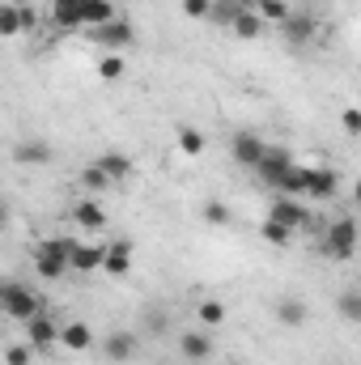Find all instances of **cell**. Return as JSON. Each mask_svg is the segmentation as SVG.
I'll return each instance as SVG.
<instances>
[{
	"instance_id": "obj_2",
	"label": "cell",
	"mask_w": 361,
	"mask_h": 365,
	"mask_svg": "<svg viewBox=\"0 0 361 365\" xmlns=\"http://www.w3.org/2000/svg\"><path fill=\"white\" fill-rule=\"evenodd\" d=\"M0 306H4V314H9V319H17V323H30V319H39V314H43L39 293H34V289H26V284H17V280H4V284H0Z\"/></svg>"
},
{
	"instance_id": "obj_11",
	"label": "cell",
	"mask_w": 361,
	"mask_h": 365,
	"mask_svg": "<svg viewBox=\"0 0 361 365\" xmlns=\"http://www.w3.org/2000/svg\"><path fill=\"white\" fill-rule=\"evenodd\" d=\"M93 43H98V47H132V43H136V30H132L123 17H115V21H106V26L93 30Z\"/></svg>"
},
{
	"instance_id": "obj_33",
	"label": "cell",
	"mask_w": 361,
	"mask_h": 365,
	"mask_svg": "<svg viewBox=\"0 0 361 365\" xmlns=\"http://www.w3.org/2000/svg\"><path fill=\"white\" fill-rule=\"evenodd\" d=\"M30 353H34L30 344H9V349H4V361L9 365H30Z\"/></svg>"
},
{
	"instance_id": "obj_13",
	"label": "cell",
	"mask_w": 361,
	"mask_h": 365,
	"mask_svg": "<svg viewBox=\"0 0 361 365\" xmlns=\"http://www.w3.org/2000/svg\"><path fill=\"white\" fill-rule=\"evenodd\" d=\"M102 272L106 276H128L132 272V242H128V238L106 242V264H102Z\"/></svg>"
},
{
	"instance_id": "obj_25",
	"label": "cell",
	"mask_w": 361,
	"mask_h": 365,
	"mask_svg": "<svg viewBox=\"0 0 361 365\" xmlns=\"http://www.w3.org/2000/svg\"><path fill=\"white\" fill-rule=\"evenodd\" d=\"M179 149L187 153V158H200V153L208 149V140H204V132H200V128H187V123H183V128H179Z\"/></svg>"
},
{
	"instance_id": "obj_3",
	"label": "cell",
	"mask_w": 361,
	"mask_h": 365,
	"mask_svg": "<svg viewBox=\"0 0 361 365\" xmlns=\"http://www.w3.org/2000/svg\"><path fill=\"white\" fill-rule=\"evenodd\" d=\"M323 255L327 259H353L357 255V221L353 217H336L332 225H327V234H323Z\"/></svg>"
},
{
	"instance_id": "obj_18",
	"label": "cell",
	"mask_w": 361,
	"mask_h": 365,
	"mask_svg": "<svg viewBox=\"0 0 361 365\" xmlns=\"http://www.w3.org/2000/svg\"><path fill=\"white\" fill-rule=\"evenodd\" d=\"M276 319H280L285 327H306L310 306H306L302 297H285V302H276Z\"/></svg>"
},
{
	"instance_id": "obj_34",
	"label": "cell",
	"mask_w": 361,
	"mask_h": 365,
	"mask_svg": "<svg viewBox=\"0 0 361 365\" xmlns=\"http://www.w3.org/2000/svg\"><path fill=\"white\" fill-rule=\"evenodd\" d=\"M340 123H345V132H349V136H361V110H357V106H345Z\"/></svg>"
},
{
	"instance_id": "obj_22",
	"label": "cell",
	"mask_w": 361,
	"mask_h": 365,
	"mask_svg": "<svg viewBox=\"0 0 361 365\" xmlns=\"http://www.w3.org/2000/svg\"><path fill=\"white\" fill-rule=\"evenodd\" d=\"M13 158H17V162H34V166H43V162H51V145H47V140H21Z\"/></svg>"
},
{
	"instance_id": "obj_1",
	"label": "cell",
	"mask_w": 361,
	"mask_h": 365,
	"mask_svg": "<svg viewBox=\"0 0 361 365\" xmlns=\"http://www.w3.org/2000/svg\"><path fill=\"white\" fill-rule=\"evenodd\" d=\"M73 251H77V238H43L34 247V272L43 280H64L73 272Z\"/></svg>"
},
{
	"instance_id": "obj_10",
	"label": "cell",
	"mask_w": 361,
	"mask_h": 365,
	"mask_svg": "<svg viewBox=\"0 0 361 365\" xmlns=\"http://www.w3.org/2000/svg\"><path fill=\"white\" fill-rule=\"evenodd\" d=\"M26 336H30V349H34V353H47L51 344H60V327H56L51 314L30 319V323H26Z\"/></svg>"
},
{
	"instance_id": "obj_30",
	"label": "cell",
	"mask_w": 361,
	"mask_h": 365,
	"mask_svg": "<svg viewBox=\"0 0 361 365\" xmlns=\"http://www.w3.org/2000/svg\"><path fill=\"white\" fill-rule=\"evenodd\" d=\"M98 77H102V81H119V77H123V60H119V56H102V60H98Z\"/></svg>"
},
{
	"instance_id": "obj_20",
	"label": "cell",
	"mask_w": 361,
	"mask_h": 365,
	"mask_svg": "<svg viewBox=\"0 0 361 365\" xmlns=\"http://www.w3.org/2000/svg\"><path fill=\"white\" fill-rule=\"evenodd\" d=\"M230 30H234L238 38H260V34H264V17H260L255 9H238V17L230 21Z\"/></svg>"
},
{
	"instance_id": "obj_19",
	"label": "cell",
	"mask_w": 361,
	"mask_h": 365,
	"mask_svg": "<svg viewBox=\"0 0 361 365\" xmlns=\"http://www.w3.org/2000/svg\"><path fill=\"white\" fill-rule=\"evenodd\" d=\"M73 221H77L81 230H102V225H106V212H102L98 200H81V204H73Z\"/></svg>"
},
{
	"instance_id": "obj_16",
	"label": "cell",
	"mask_w": 361,
	"mask_h": 365,
	"mask_svg": "<svg viewBox=\"0 0 361 365\" xmlns=\"http://www.w3.org/2000/svg\"><path fill=\"white\" fill-rule=\"evenodd\" d=\"M60 344H64L68 353H86V349L93 344V331L86 327V323H77V319H73V323H64V327H60Z\"/></svg>"
},
{
	"instance_id": "obj_32",
	"label": "cell",
	"mask_w": 361,
	"mask_h": 365,
	"mask_svg": "<svg viewBox=\"0 0 361 365\" xmlns=\"http://www.w3.org/2000/svg\"><path fill=\"white\" fill-rule=\"evenodd\" d=\"M213 4H217V0H183V13L200 21V17H213Z\"/></svg>"
},
{
	"instance_id": "obj_35",
	"label": "cell",
	"mask_w": 361,
	"mask_h": 365,
	"mask_svg": "<svg viewBox=\"0 0 361 365\" xmlns=\"http://www.w3.org/2000/svg\"><path fill=\"white\" fill-rule=\"evenodd\" d=\"M145 331H149V336H162V331H166V314H162V310H149V314H145Z\"/></svg>"
},
{
	"instance_id": "obj_14",
	"label": "cell",
	"mask_w": 361,
	"mask_h": 365,
	"mask_svg": "<svg viewBox=\"0 0 361 365\" xmlns=\"http://www.w3.org/2000/svg\"><path fill=\"white\" fill-rule=\"evenodd\" d=\"M51 21L60 30H81L86 26V4L81 0H56L51 4Z\"/></svg>"
},
{
	"instance_id": "obj_31",
	"label": "cell",
	"mask_w": 361,
	"mask_h": 365,
	"mask_svg": "<svg viewBox=\"0 0 361 365\" xmlns=\"http://www.w3.org/2000/svg\"><path fill=\"white\" fill-rule=\"evenodd\" d=\"M204 221H208V225H225V221H230V208H225L221 200H208V204H204Z\"/></svg>"
},
{
	"instance_id": "obj_29",
	"label": "cell",
	"mask_w": 361,
	"mask_h": 365,
	"mask_svg": "<svg viewBox=\"0 0 361 365\" xmlns=\"http://www.w3.org/2000/svg\"><path fill=\"white\" fill-rule=\"evenodd\" d=\"M81 187H86V191H106V187H111V175L93 162V166H86V170H81Z\"/></svg>"
},
{
	"instance_id": "obj_7",
	"label": "cell",
	"mask_w": 361,
	"mask_h": 365,
	"mask_svg": "<svg viewBox=\"0 0 361 365\" xmlns=\"http://www.w3.org/2000/svg\"><path fill=\"white\" fill-rule=\"evenodd\" d=\"M306 175V200H332L340 191V175L332 166H302Z\"/></svg>"
},
{
	"instance_id": "obj_9",
	"label": "cell",
	"mask_w": 361,
	"mask_h": 365,
	"mask_svg": "<svg viewBox=\"0 0 361 365\" xmlns=\"http://www.w3.org/2000/svg\"><path fill=\"white\" fill-rule=\"evenodd\" d=\"M136 349H141V336H136V331H111V336L102 340V357L111 365H128L136 357Z\"/></svg>"
},
{
	"instance_id": "obj_21",
	"label": "cell",
	"mask_w": 361,
	"mask_h": 365,
	"mask_svg": "<svg viewBox=\"0 0 361 365\" xmlns=\"http://www.w3.org/2000/svg\"><path fill=\"white\" fill-rule=\"evenodd\" d=\"M86 4V26L98 30V26H106V21H115L119 13H115V0H81Z\"/></svg>"
},
{
	"instance_id": "obj_26",
	"label": "cell",
	"mask_w": 361,
	"mask_h": 365,
	"mask_svg": "<svg viewBox=\"0 0 361 365\" xmlns=\"http://www.w3.org/2000/svg\"><path fill=\"white\" fill-rule=\"evenodd\" d=\"M260 238H264V242H272V247H289V242H293V230H289V225H280V221H272V217H264Z\"/></svg>"
},
{
	"instance_id": "obj_12",
	"label": "cell",
	"mask_w": 361,
	"mask_h": 365,
	"mask_svg": "<svg viewBox=\"0 0 361 365\" xmlns=\"http://www.w3.org/2000/svg\"><path fill=\"white\" fill-rule=\"evenodd\" d=\"M102 264H106V242H77V251H73V272L90 276V272H102Z\"/></svg>"
},
{
	"instance_id": "obj_5",
	"label": "cell",
	"mask_w": 361,
	"mask_h": 365,
	"mask_svg": "<svg viewBox=\"0 0 361 365\" xmlns=\"http://www.w3.org/2000/svg\"><path fill=\"white\" fill-rule=\"evenodd\" d=\"M315 30H319V21H315V13H306V9H293V13L280 21V34H285L289 47H306V43L315 38Z\"/></svg>"
},
{
	"instance_id": "obj_15",
	"label": "cell",
	"mask_w": 361,
	"mask_h": 365,
	"mask_svg": "<svg viewBox=\"0 0 361 365\" xmlns=\"http://www.w3.org/2000/svg\"><path fill=\"white\" fill-rule=\"evenodd\" d=\"M179 353L191 365H204L208 357H213V340H208L204 331H183L179 336Z\"/></svg>"
},
{
	"instance_id": "obj_28",
	"label": "cell",
	"mask_w": 361,
	"mask_h": 365,
	"mask_svg": "<svg viewBox=\"0 0 361 365\" xmlns=\"http://www.w3.org/2000/svg\"><path fill=\"white\" fill-rule=\"evenodd\" d=\"M195 319H200L204 327H221V323H225V306L208 297V302H200V310H195Z\"/></svg>"
},
{
	"instance_id": "obj_27",
	"label": "cell",
	"mask_w": 361,
	"mask_h": 365,
	"mask_svg": "<svg viewBox=\"0 0 361 365\" xmlns=\"http://www.w3.org/2000/svg\"><path fill=\"white\" fill-rule=\"evenodd\" d=\"M255 13H260L264 21H276V26H280L293 9H289V0H255Z\"/></svg>"
},
{
	"instance_id": "obj_24",
	"label": "cell",
	"mask_w": 361,
	"mask_h": 365,
	"mask_svg": "<svg viewBox=\"0 0 361 365\" xmlns=\"http://www.w3.org/2000/svg\"><path fill=\"white\" fill-rule=\"evenodd\" d=\"M336 314H340L345 323H361V293L357 289H345V293L336 297Z\"/></svg>"
},
{
	"instance_id": "obj_37",
	"label": "cell",
	"mask_w": 361,
	"mask_h": 365,
	"mask_svg": "<svg viewBox=\"0 0 361 365\" xmlns=\"http://www.w3.org/2000/svg\"><path fill=\"white\" fill-rule=\"evenodd\" d=\"M357 204H361V182H357Z\"/></svg>"
},
{
	"instance_id": "obj_8",
	"label": "cell",
	"mask_w": 361,
	"mask_h": 365,
	"mask_svg": "<svg viewBox=\"0 0 361 365\" xmlns=\"http://www.w3.org/2000/svg\"><path fill=\"white\" fill-rule=\"evenodd\" d=\"M272 221H280V225H289V230H302V225H310V212H306V204L298 200V195H276L268 208Z\"/></svg>"
},
{
	"instance_id": "obj_17",
	"label": "cell",
	"mask_w": 361,
	"mask_h": 365,
	"mask_svg": "<svg viewBox=\"0 0 361 365\" xmlns=\"http://www.w3.org/2000/svg\"><path fill=\"white\" fill-rule=\"evenodd\" d=\"M30 21H34V13H26V9H17V4H4V9H0V34H4V38H17Z\"/></svg>"
},
{
	"instance_id": "obj_36",
	"label": "cell",
	"mask_w": 361,
	"mask_h": 365,
	"mask_svg": "<svg viewBox=\"0 0 361 365\" xmlns=\"http://www.w3.org/2000/svg\"><path fill=\"white\" fill-rule=\"evenodd\" d=\"M217 4H234V9H251V0H217Z\"/></svg>"
},
{
	"instance_id": "obj_6",
	"label": "cell",
	"mask_w": 361,
	"mask_h": 365,
	"mask_svg": "<svg viewBox=\"0 0 361 365\" xmlns=\"http://www.w3.org/2000/svg\"><path fill=\"white\" fill-rule=\"evenodd\" d=\"M264 153H268V145H264L255 132H234V140H230V158H234L238 166L255 170V166L264 162Z\"/></svg>"
},
{
	"instance_id": "obj_23",
	"label": "cell",
	"mask_w": 361,
	"mask_h": 365,
	"mask_svg": "<svg viewBox=\"0 0 361 365\" xmlns=\"http://www.w3.org/2000/svg\"><path fill=\"white\" fill-rule=\"evenodd\" d=\"M98 166L111 175V182H123L128 175H132V162H128L123 153H115V149H111V153H102V158H98Z\"/></svg>"
},
{
	"instance_id": "obj_4",
	"label": "cell",
	"mask_w": 361,
	"mask_h": 365,
	"mask_svg": "<svg viewBox=\"0 0 361 365\" xmlns=\"http://www.w3.org/2000/svg\"><path fill=\"white\" fill-rule=\"evenodd\" d=\"M298 166H293V153L285 149V145H268V153H264V162L255 166V175H260V182H268L272 191H280V182L289 179Z\"/></svg>"
}]
</instances>
